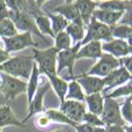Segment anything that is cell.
Returning <instances> with one entry per match:
<instances>
[{
	"mask_svg": "<svg viewBox=\"0 0 132 132\" xmlns=\"http://www.w3.org/2000/svg\"><path fill=\"white\" fill-rule=\"evenodd\" d=\"M105 132H125V130H124V126L110 125V126H105Z\"/></svg>",
	"mask_w": 132,
	"mask_h": 132,
	"instance_id": "cell-39",
	"label": "cell"
},
{
	"mask_svg": "<svg viewBox=\"0 0 132 132\" xmlns=\"http://www.w3.org/2000/svg\"><path fill=\"white\" fill-rule=\"evenodd\" d=\"M132 96H128L126 100L119 107V111H121V116L124 119V122L130 125L132 123Z\"/></svg>",
	"mask_w": 132,
	"mask_h": 132,
	"instance_id": "cell-32",
	"label": "cell"
},
{
	"mask_svg": "<svg viewBox=\"0 0 132 132\" xmlns=\"http://www.w3.org/2000/svg\"><path fill=\"white\" fill-rule=\"evenodd\" d=\"M49 79V84L50 86L53 88L55 93L57 94L58 98L60 100V103L64 102L65 100V95L67 93V82L64 79L59 78L58 75H52V77H48Z\"/></svg>",
	"mask_w": 132,
	"mask_h": 132,
	"instance_id": "cell-24",
	"label": "cell"
},
{
	"mask_svg": "<svg viewBox=\"0 0 132 132\" xmlns=\"http://www.w3.org/2000/svg\"><path fill=\"white\" fill-rule=\"evenodd\" d=\"M38 79H39V72H38V68H37V65L34 63L29 81L27 82V90H26L27 92V97H28V104L31 102L32 97H34L35 93H36L37 88H38Z\"/></svg>",
	"mask_w": 132,
	"mask_h": 132,
	"instance_id": "cell-26",
	"label": "cell"
},
{
	"mask_svg": "<svg viewBox=\"0 0 132 132\" xmlns=\"http://www.w3.org/2000/svg\"><path fill=\"white\" fill-rule=\"evenodd\" d=\"M1 78V86L0 92H2L5 95V102L8 103L9 101L14 100L21 93H24L27 90V82L18 78H13L8 74L0 72Z\"/></svg>",
	"mask_w": 132,
	"mask_h": 132,
	"instance_id": "cell-3",
	"label": "cell"
},
{
	"mask_svg": "<svg viewBox=\"0 0 132 132\" xmlns=\"http://www.w3.org/2000/svg\"><path fill=\"white\" fill-rule=\"evenodd\" d=\"M44 115H46V116L49 117V119L52 121V122H57V123H62V124H67V125L72 126V128H75V126L78 125V124H75L74 122H72L71 119H68L62 111H59V110L48 109Z\"/></svg>",
	"mask_w": 132,
	"mask_h": 132,
	"instance_id": "cell-29",
	"label": "cell"
},
{
	"mask_svg": "<svg viewBox=\"0 0 132 132\" xmlns=\"http://www.w3.org/2000/svg\"><path fill=\"white\" fill-rule=\"evenodd\" d=\"M131 95V81L126 82L125 85H122L119 88L115 89V90H112L111 93L109 94H105V97H109V98H112V100H115L116 97H121V96H130Z\"/></svg>",
	"mask_w": 132,
	"mask_h": 132,
	"instance_id": "cell-33",
	"label": "cell"
},
{
	"mask_svg": "<svg viewBox=\"0 0 132 132\" xmlns=\"http://www.w3.org/2000/svg\"><path fill=\"white\" fill-rule=\"evenodd\" d=\"M50 119H49V117L46 116V115H42V116H39L38 118L36 119V125L38 126V128H46V126H49V124H50Z\"/></svg>",
	"mask_w": 132,
	"mask_h": 132,
	"instance_id": "cell-38",
	"label": "cell"
},
{
	"mask_svg": "<svg viewBox=\"0 0 132 132\" xmlns=\"http://www.w3.org/2000/svg\"><path fill=\"white\" fill-rule=\"evenodd\" d=\"M44 14L49 18V20H51L50 21L51 29H52V32L55 36L57 34H59V32L65 31V28L67 27V24L70 23L67 20H65L59 14H52V13H50V12H44Z\"/></svg>",
	"mask_w": 132,
	"mask_h": 132,
	"instance_id": "cell-27",
	"label": "cell"
},
{
	"mask_svg": "<svg viewBox=\"0 0 132 132\" xmlns=\"http://www.w3.org/2000/svg\"><path fill=\"white\" fill-rule=\"evenodd\" d=\"M101 49H102V52L104 51L105 53H109L116 59L128 57L132 51L131 44L122 39H111L110 42H104L101 44Z\"/></svg>",
	"mask_w": 132,
	"mask_h": 132,
	"instance_id": "cell-10",
	"label": "cell"
},
{
	"mask_svg": "<svg viewBox=\"0 0 132 132\" xmlns=\"http://www.w3.org/2000/svg\"><path fill=\"white\" fill-rule=\"evenodd\" d=\"M4 42V50L7 53L16 52V51L23 50V49L28 48V46H36L37 44L32 41V37L30 32H22V34H18L13 37L9 38H1Z\"/></svg>",
	"mask_w": 132,
	"mask_h": 132,
	"instance_id": "cell-7",
	"label": "cell"
},
{
	"mask_svg": "<svg viewBox=\"0 0 132 132\" xmlns=\"http://www.w3.org/2000/svg\"><path fill=\"white\" fill-rule=\"evenodd\" d=\"M102 42L93 41L89 43L82 45L79 49V51L75 55V60L82 59V58H90V59H98L102 55V49H101Z\"/></svg>",
	"mask_w": 132,
	"mask_h": 132,
	"instance_id": "cell-15",
	"label": "cell"
},
{
	"mask_svg": "<svg viewBox=\"0 0 132 132\" xmlns=\"http://www.w3.org/2000/svg\"><path fill=\"white\" fill-rule=\"evenodd\" d=\"M103 84L104 86H107V88H104L101 94H107L108 90L112 89L114 87H118L122 86L123 84H126V82L131 81V73H129L125 68H123L122 66H119L118 68L114 70L112 72H110L109 74L105 78H103Z\"/></svg>",
	"mask_w": 132,
	"mask_h": 132,
	"instance_id": "cell-11",
	"label": "cell"
},
{
	"mask_svg": "<svg viewBox=\"0 0 132 132\" xmlns=\"http://www.w3.org/2000/svg\"><path fill=\"white\" fill-rule=\"evenodd\" d=\"M11 20H12V22L14 23V26H15L16 30L21 31V34H22V32H30V34L35 32V34L39 35L42 38H44V37L39 34L38 30H37L36 26H35V22H34V19H32L29 14L14 13Z\"/></svg>",
	"mask_w": 132,
	"mask_h": 132,
	"instance_id": "cell-14",
	"label": "cell"
},
{
	"mask_svg": "<svg viewBox=\"0 0 132 132\" xmlns=\"http://www.w3.org/2000/svg\"><path fill=\"white\" fill-rule=\"evenodd\" d=\"M9 58H11V56H9L2 48H0V65L4 64L5 62H7Z\"/></svg>",
	"mask_w": 132,
	"mask_h": 132,
	"instance_id": "cell-40",
	"label": "cell"
},
{
	"mask_svg": "<svg viewBox=\"0 0 132 132\" xmlns=\"http://www.w3.org/2000/svg\"><path fill=\"white\" fill-rule=\"evenodd\" d=\"M49 88H50V84L49 82H45V84H43L42 86H39L37 88L31 102L28 104V115L26 116L24 121H22L23 124L27 121H29L31 117H34L35 115L43 111V98H44V95L46 94V92L49 90Z\"/></svg>",
	"mask_w": 132,
	"mask_h": 132,
	"instance_id": "cell-13",
	"label": "cell"
},
{
	"mask_svg": "<svg viewBox=\"0 0 132 132\" xmlns=\"http://www.w3.org/2000/svg\"><path fill=\"white\" fill-rule=\"evenodd\" d=\"M124 13L125 12H108L95 9L93 12V18L102 24H105L108 27H114L119 22V20L122 19Z\"/></svg>",
	"mask_w": 132,
	"mask_h": 132,
	"instance_id": "cell-16",
	"label": "cell"
},
{
	"mask_svg": "<svg viewBox=\"0 0 132 132\" xmlns=\"http://www.w3.org/2000/svg\"><path fill=\"white\" fill-rule=\"evenodd\" d=\"M8 125L13 126H19V128H24L26 124H23L21 121L16 119L14 116L13 111H12L11 107L8 104L0 107V129L5 128Z\"/></svg>",
	"mask_w": 132,
	"mask_h": 132,
	"instance_id": "cell-19",
	"label": "cell"
},
{
	"mask_svg": "<svg viewBox=\"0 0 132 132\" xmlns=\"http://www.w3.org/2000/svg\"><path fill=\"white\" fill-rule=\"evenodd\" d=\"M132 2L131 1H119V0H110V1H102L97 2L98 9L108 12H125L131 9Z\"/></svg>",
	"mask_w": 132,
	"mask_h": 132,
	"instance_id": "cell-23",
	"label": "cell"
},
{
	"mask_svg": "<svg viewBox=\"0 0 132 132\" xmlns=\"http://www.w3.org/2000/svg\"><path fill=\"white\" fill-rule=\"evenodd\" d=\"M57 53L58 51L53 46L45 50L32 49V59L37 65L39 74H44L46 77L57 75Z\"/></svg>",
	"mask_w": 132,
	"mask_h": 132,
	"instance_id": "cell-2",
	"label": "cell"
},
{
	"mask_svg": "<svg viewBox=\"0 0 132 132\" xmlns=\"http://www.w3.org/2000/svg\"><path fill=\"white\" fill-rule=\"evenodd\" d=\"M71 43H72V41H71L70 36H68L65 31H62L55 36V45H53V48L59 52V51L70 49Z\"/></svg>",
	"mask_w": 132,
	"mask_h": 132,
	"instance_id": "cell-31",
	"label": "cell"
},
{
	"mask_svg": "<svg viewBox=\"0 0 132 132\" xmlns=\"http://www.w3.org/2000/svg\"><path fill=\"white\" fill-rule=\"evenodd\" d=\"M74 5L79 12L80 19H81L84 26L87 27L93 16V12L95 11L96 6H97V2L90 1V0H78L74 2Z\"/></svg>",
	"mask_w": 132,
	"mask_h": 132,
	"instance_id": "cell-17",
	"label": "cell"
},
{
	"mask_svg": "<svg viewBox=\"0 0 132 132\" xmlns=\"http://www.w3.org/2000/svg\"><path fill=\"white\" fill-rule=\"evenodd\" d=\"M74 129L77 130V132H105V128H93L85 123L78 124Z\"/></svg>",
	"mask_w": 132,
	"mask_h": 132,
	"instance_id": "cell-35",
	"label": "cell"
},
{
	"mask_svg": "<svg viewBox=\"0 0 132 132\" xmlns=\"http://www.w3.org/2000/svg\"><path fill=\"white\" fill-rule=\"evenodd\" d=\"M0 48H2V39H1V37H0Z\"/></svg>",
	"mask_w": 132,
	"mask_h": 132,
	"instance_id": "cell-42",
	"label": "cell"
},
{
	"mask_svg": "<svg viewBox=\"0 0 132 132\" xmlns=\"http://www.w3.org/2000/svg\"><path fill=\"white\" fill-rule=\"evenodd\" d=\"M65 100H73V101H78V102L85 101V94L82 92L80 85L75 80H72L67 85V93L65 95Z\"/></svg>",
	"mask_w": 132,
	"mask_h": 132,
	"instance_id": "cell-28",
	"label": "cell"
},
{
	"mask_svg": "<svg viewBox=\"0 0 132 132\" xmlns=\"http://www.w3.org/2000/svg\"><path fill=\"white\" fill-rule=\"evenodd\" d=\"M31 18H34L35 26H36L37 30L39 31V34H41L42 36H43V35H49L50 37L55 38V35H53V32H52V29H51V22H50V20H49V18L43 12L39 11L38 13L34 14Z\"/></svg>",
	"mask_w": 132,
	"mask_h": 132,
	"instance_id": "cell-20",
	"label": "cell"
},
{
	"mask_svg": "<svg viewBox=\"0 0 132 132\" xmlns=\"http://www.w3.org/2000/svg\"><path fill=\"white\" fill-rule=\"evenodd\" d=\"M119 60V65L122 66L123 68H125L129 73L132 72V68H131V62H132V58L131 56H128V57H124V58H121Z\"/></svg>",
	"mask_w": 132,
	"mask_h": 132,
	"instance_id": "cell-37",
	"label": "cell"
},
{
	"mask_svg": "<svg viewBox=\"0 0 132 132\" xmlns=\"http://www.w3.org/2000/svg\"><path fill=\"white\" fill-rule=\"evenodd\" d=\"M0 132H1V129H0Z\"/></svg>",
	"mask_w": 132,
	"mask_h": 132,
	"instance_id": "cell-44",
	"label": "cell"
},
{
	"mask_svg": "<svg viewBox=\"0 0 132 132\" xmlns=\"http://www.w3.org/2000/svg\"><path fill=\"white\" fill-rule=\"evenodd\" d=\"M52 132H67V131L64 130V129H60V130H56V131H52Z\"/></svg>",
	"mask_w": 132,
	"mask_h": 132,
	"instance_id": "cell-41",
	"label": "cell"
},
{
	"mask_svg": "<svg viewBox=\"0 0 132 132\" xmlns=\"http://www.w3.org/2000/svg\"><path fill=\"white\" fill-rule=\"evenodd\" d=\"M110 34H111L112 39H122V41H126L129 44H131L132 28L130 26L116 24L114 27H110Z\"/></svg>",
	"mask_w": 132,
	"mask_h": 132,
	"instance_id": "cell-25",
	"label": "cell"
},
{
	"mask_svg": "<svg viewBox=\"0 0 132 132\" xmlns=\"http://www.w3.org/2000/svg\"><path fill=\"white\" fill-rule=\"evenodd\" d=\"M119 60L110 56L109 53L103 52L101 57L98 58V62L95 65L90 67V70L86 73L87 75H92V77H97V78H105L110 72L119 67Z\"/></svg>",
	"mask_w": 132,
	"mask_h": 132,
	"instance_id": "cell-6",
	"label": "cell"
},
{
	"mask_svg": "<svg viewBox=\"0 0 132 132\" xmlns=\"http://www.w3.org/2000/svg\"><path fill=\"white\" fill-rule=\"evenodd\" d=\"M80 48H81V44L77 43L75 45L71 46L67 50L59 51V52L57 53V70H56L57 75L59 74L63 70L67 68L68 74H71V77H72L73 66H74V63H75V55H77V52L79 51Z\"/></svg>",
	"mask_w": 132,
	"mask_h": 132,
	"instance_id": "cell-8",
	"label": "cell"
},
{
	"mask_svg": "<svg viewBox=\"0 0 132 132\" xmlns=\"http://www.w3.org/2000/svg\"><path fill=\"white\" fill-rule=\"evenodd\" d=\"M111 39L112 38H111V34H110V27L97 22L92 16L90 21H89L88 26H87V32L80 44L82 46L93 41H98V42L103 41V43H104V42H110Z\"/></svg>",
	"mask_w": 132,
	"mask_h": 132,
	"instance_id": "cell-5",
	"label": "cell"
},
{
	"mask_svg": "<svg viewBox=\"0 0 132 132\" xmlns=\"http://www.w3.org/2000/svg\"><path fill=\"white\" fill-rule=\"evenodd\" d=\"M82 122L87 125H90L93 128H105L104 123L101 121L100 117L95 116V115L90 114V112H86L82 117Z\"/></svg>",
	"mask_w": 132,
	"mask_h": 132,
	"instance_id": "cell-34",
	"label": "cell"
},
{
	"mask_svg": "<svg viewBox=\"0 0 132 132\" xmlns=\"http://www.w3.org/2000/svg\"><path fill=\"white\" fill-rule=\"evenodd\" d=\"M119 107L121 104L117 101L103 96V110L100 118L105 126H125V122L121 116Z\"/></svg>",
	"mask_w": 132,
	"mask_h": 132,
	"instance_id": "cell-4",
	"label": "cell"
},
{
	"mask_svg": "<svg viewBox=\"0 0 132 132\" xmlns=\"http://www.w3.org/2000/svg\"><path fill=\"white\" fill-rule=\"evenodd\" d=\"M13 14V12L7 8L5 1H0V20H4V19H9L11 20Z\"/></svg>",
	"mask_w": 132,
	"mask_h": 132,
	"instance_id": "cell-36",
	"label": "cell"
},
{
	"mask_svg": "<svg viewBox=\"0 0 132 132\" xmlns=\"http://www.w3.org/2000/svg\"><path fill=\"white\" fill-rule=\"evenodd\" d=\"M74 80L80 85L84 94H86L85 96L96 94V93H101L104 89V84H103V80L101 78L82 74V75L75 77Z\"/></svg>",
	"mask_w": 132,
	"mask_h": 132,
	"instance_id": "cell-12",
	"label": "cell"
},
{
	"mask_svg": "<svg viewBox=\"0 0 132 132\" xmlns=\"http://www.w3.org/2000/svg\"><path fill=\"white\" fill-rule=\"evenodd\" d=\"M32 65H34L32 56H16V57H11L7 62L0 65V72L18 79L22 78L24 81L29 80Z\"/></svg>",
	"mask_w": 132,
	"mask_h": 132,
	"instance_id": "cell-1",
	"label": "cell"
},
{
	"mask_svg": "<svg viewBox=\"0 0 132 132\" xmlns=\"http://www.w3.org/2000/svg\"><path fill=\"white\" fill-rule=\"evenodd\" d=\"M59 111H62L68 119L74 122L75 124H81L82 117L87 112L86 105L84 103L73 100H65L64 102H62Z\"/></svg>",
	"mask_w": 132,
	"mask_h": 132,
	"instance_id": "cell-9",
	"label": "cell"
},
{
	"mask_svg": "<svg viewBox=\"0 0 132 132\" xmlns=\"http://www.w3.org/2000/svg\"><path fill=\"white\" fill-rule=\"evenodd\" d=\"M52 11L56 12L57 14H59V15H62L68 22H82L74 2L63 4V5H60V6H57L55 9H52Z\"/></svg>",
	"mask_w": 132,
	"mask_h": 132,
	"instance_id": "cell-18",
	"label": "cell"
},
{
	"mask_svg": "<svg viewBox=\"0 0 132 132\" xmlns=\"http://www.w3.org/2000/svg\"><path fill=\"white\" fill-rule=\"evenodd\" d=\"M18 30H16L14 23L9 19H4L0 20V37L1 38H9L15 35H18Z\"/></svg>",
	"mask_w": 132,
	"mask_h": 132,
	"instance_id": "cell-30",
	"label": "cell"
},
{
	"mask_svg": "<svg viewBox=\"0 0 132 132\" xmlns=\"http://www.w3.org/2000/svg\"><path fill=\"white\" fill-rule=\"evenodd\" d=\"M0 86H1V78H0Z\"/></svg>",
	"mask_w": 132,
	"mask_h": 132,
	"instance_id": "cell-43",
	"label": "cell"
},
{
	"mask_svg": "<svg viewBox=\"0 0 132 132\" xmlns=\"http://www.w3.org/2000/svg\"><path fill=\"white\" fill-rule=\"evenodd\" d=\"M85 101L88 107V112L100 117L103 110V95L101 93L85 96Z\"/></svg>",
	"mask_w": 132,
	"mask_h": 132,
	"instance_id": "cell-21",
	"label": "cell"
},
{
	"mask_svg": "<svg viewBox=\"0 0 132 132\" xmlns=\"http://www.w3.org/2000/svg\"><path fill=\"white\" fill-rule=\"evenodd\" d=\"M85 30L86 28L82 22H70L65 28V32L70 36L71 41L73 39L74 45L77 43H81L85 37Z\"/></svg>",
	"mask_w": 132,
	"mask_h": 132,
	"instance_id": "cell-22",
	"label": "cell"
}]
</instances>
